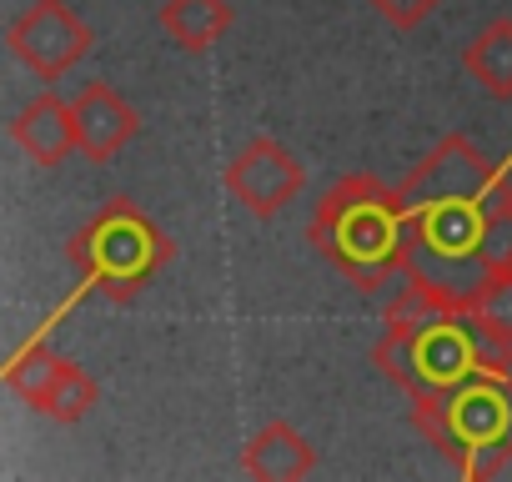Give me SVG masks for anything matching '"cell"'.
Instances as JSON below:
<instances>
[{"mask_svg": "<svg viewBox=\"0 0 512 482\" xmlns=\"http://www.w3.org/2000/svg\"><path fill=\"white\" fill-rule=\"evenodd\" d=\"M482 262H487V277H507L512 272V181L507 176L492 191L487 236H482Z\"/></svg>", "mask_w": 512, "mask_h": 482, "instance_id": "obj_15", "label": "cell"}, {"mask_svg": "<svg viewBox=\"0 0 512 482\" xmlns=\"http://www.w3.org/2000/svg\"><path fill=\"white\" fill-rule=\"evenodd\" d=\"M462 71L477 81L482 96L512 101V21L507 16H497L462 46Z\"/></svg>", "mask_w": 512, "mask_h": 482, "instance_id": "obj_11", "label": "cell"}, {"mask_svg": "<svg viewBox=\"0 0 512 482\" xmlns=\"http://www.w3.org/2000/svg\"><path fill=\"white\" fill-rule=\"evenodd\" d=\"M96 397H101V392H96L91 372L66 357L61 372H56V382H51V392H46V402H41L36 412H46L51 422H81V417L96 407Z\"/></svg>", "mask_w": 512, "mask_h": 482, "instance_id": "obj_14", "label": "cell"}, {"mask_svg": "<svg viewBox=\"0 0 512 482\" xmlns=\"http://www.w3.org/2000/svg\"><path fill=\"white\" fill-rule=\"evenodd\" d=\"M302 186H307V166L277 136H251L226 161V191L251 216H277L282 206L302 196Z\"/></svg>", "mask_w": 512, "mask_h": 482, "instance_id": "obj_7", "label": "cell"}, {"mask_svg": "<svg viewBox=\"0 0 512 482\" xmlns=\"http://www.w3.org/2000/svg\"><path fill=\"white\" fill-rule=\"evenodd\" d=\"M512 171V156L497 166L462 131H447L397 186L407 221V262L402 277L427 302L447 312H472L487 287L482 236L497 181Z\"/></svg>", "mask_w": 512, "mask_h": 482, "instance_id": "obj_1", "label": "cell"}, {"mask_svg": "<svg viewBox=\"0 0 512 482\" xmlns=\"http://www.w3.org/2000/svg\"><path fill=\"white\" fill-rule=\"evenodd\" d=\"M367 6H372L392 31H412V26H422V21L442 6V0H367Z\"/></svg>", "mask_w": 512, "mask_h": 482, "instance_id": "obj_17", "label": "cell"}, {"mask_svg": "<svg viewBox=\"0 0 512 482\" xmlns=\"http://www.w3.org/2000/svg\"><path fill=\"white\" fill-rule=\"evenodd\" d=\"M11 141H16L36 166H61V161L76 151L71 101H61L56 91H41V96L11 121Z\"/></svg>", "mask_w": 512, "mask_h": 482, "instance_id": "obj_10", "label": "cell"}, {"mask_svg": "<svg viewBox=\"0 0 512 482\" xmlns=\"http://www.w3.org/2000/svg\"><path fill=\"white\" fill-rule=\"evenodd\" d=\"M61 352H51L46 342H26L6 367H0V382H6L26 407H41L46 402V392H51V382H56V372H61Z\"/></svg>", "mask_w": 512, "mask_h": 482, "instance_id": "obj_13", "label": "cell"}, {"mask_svg": "<svg viewBox=\"0 0 512 482\" xmlns=\"http://www.w3.org/2000/svg\"><path fill=\"white\" fill-rule=\"evenodd\" d=\"M372 362L387 382H397L412 402L442 397L482 372L507 377L512 347L497 342L472 312H447L427 302L417 287H402L387 307V332L372 347Z\"/></svg>", "mask_w": 512, "mask_h": 482, "instance_id": "obj_2", "label": "cell"}, {"mask_svg": "<svg viewBox=\"0 0 512 482\" xmlns=\"http://www.w3.org/2000/svg\"><path fill=\"white\" fill-rule=\"evenodd\" d=\"M472 317H477L497 342L512 347V272H507V277H487V287H482L477 302H472Z\"/></svg>", "mask_w": 512, "mask_h": 482, "instance_id": "obj_16", "label": "cell"}, {"mask_svg": "<svg viewBox=\"0 0 512 482\" xmlns=\"http://www.w3.org/2000/svg\"><path fill=\"white\" fill-rule=\"evenodd\" d=\"M412 422L457 477L487 482L512 462V372H482L442 397L412 402Z\"/></svg>", "mask_w": 512, "mask_h": 482, "instance_id": "obj_4", "label": "cell"}, {"mask_svg": "<svg viewBox=\"0 0 512 482\" xmlns=\"http://www.w3.org/2000/svg\"><path fill=\"white\" fill-rule=\"evenodd\" d=\"M236 11L226 0H166L161 6V31L181 46V51H211L226 31H231Z\"/></svg>", "mask_w": 512, "mask_h": 482, "instance_id": "obj_12", "label": "cell"}, {"mask_svg": "<svg viewBox=\"0 0 512 482\" xmlns=\"http://www.w3.org/2000/svg\"><path fill=\"white\" fill-rule=\"evenodd\" d=\"M241 467L256 482H302V477L317 472V447L292 422L277 417L241 447Z\"/></svg>", "mask_w": 512, "mask_h": 482, "instance_id": "obj_9", "label": "cell"}, {"mask_svg": "<svg viewBox=\"0 0 512 482\" xmlns=\"http://www.w3.org/2000/svg\"><path fill=\"white\" fill-rule=\"evenodd\" d=\"M71 116H76V151L91 161H111L141 131V116L131 111V101L106 81L81 86V96L71 101Z\"/></svg>", "mask_w": 512, "mask_h": 482, "instance_id": "obj_8", "label": "cell"}, {"mask_svg": "<svg viewBox=\"0 0 512 482\" xmlns=\"http://www.w3.org/2000/svg\"><path fill=\"white\" fill-rule=\"evenodd\" d=\"M307 241L357 292H382L407 262L402 196L372 171H347L312 206Z\"/></svg>", "mask_w": 512, "mask_h": 482, "instance_id": "obj_3", "label": "cell"}, {"mask_svg": "<svg viewBox=\"0 0 512 482\" xmlns=\"http://www.w3.org/2000/svg\"><path fill=\"white\" fill-rule=\"evenodd\" d=\"M176 257V241L126 196L106 201L76 236H71V267L86 287H96L106 302H136L156 272Z\"/></svg>", "mask_w": 512, "mask_h": 482, "instance_id": "obj_5", "label": "cell"}, {"mask_svg": "<svg viewBox=\"0 0 512 482\" xmlns=\"http://www.w3.org/2000/svg\"><path fill=\"white\" fill-rule=\"evenodd\" d=\"M6 46L41 81H61L71 66H81L91 56V26L66 6V0H31V6L11 21Z\"/></svg>", "mask_w": 512, "mask_h": 482, "instance_id": "obj_6", "label": "cell"}]
</instances>
